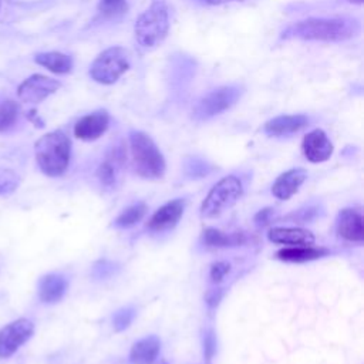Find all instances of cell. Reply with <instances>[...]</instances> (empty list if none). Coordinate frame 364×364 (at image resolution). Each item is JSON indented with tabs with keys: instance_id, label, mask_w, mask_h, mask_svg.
Masks as SVG:
<instances>
[{
	"instance_id": "6da1fadb",
	"label": "cell",
	"mask_w": 364,
	"mask_h": 364,
	"mask_svg": "<svg viewBox=\"0 0 364 364\" xmlns=\"http://www.w3.org/2000/svg\"><path fill=\"white\" fill-rule=\"evenodd\" d=\"M358 30V23L353 18H307L290 24L283 31V37L314 41H343L354 37Z\"/></svg>"
},
{
	"instance_id": "7a4b0ae2",
	"label": "cell",
	"mask_w": 364,
	"mask_h": 364,
	"mask_svg": "<svg viewBox=\"0 0 364 364\" xmlns=\"http://www.w3.org/2000/svg\"><path fill=\"white\" fill-rule=\"evenodd\" d=\"M34 154L38 168L44 175L60 176L70 164L71 141L63 131H51L37 139Z\"/></svg>"
},
{
	"instance_id": "3957f363",
	"label": "cell",
	"mask_w": 364,
	"mask_h": 364,
	"mask_svg": "<svg viewBox=\"0 0 364 364\" xmlns=\"http://www.w3.org/2000/svg\"><path fill=\"white\" fill-rule=\"evenodd\" d=\"M169 31L168 6L164 0H154L151 6L139 14L134 24V34L136 43L151 50L159 46Z\"/></svg>"
},
{
	"instance_id": "277c9868",
	"label": "cell",
	"mask_w": 364,
	"mask_h": 364,
	"mask_svg": "<svg viewBox=\"0 0 364 364\" xmlns=\"http://www.w3.org/2000/svg\"><path fill=\"white\" fill-rule=\"evenodd\" d=\"M129 148L136 173L145 179H159L165 173V159L149 135L142 131L129 132Z\"/></svg>"
},
{
	"instance_id": "5b68a950",
	"label": "cell",
	"mask_w": 364,
	"mask_h": 364,
	"mask_svg": "<svg viewBox=\"0 0 364 364\" xmlns=\"http://www.w3.org/2000/svg\"><path fill=\"white\" fill-rule=\"evenodd\" d=\"M129 68L128 51L112 46L100 53L90 67V77L104 85L117 82V80Z\"/></svg>"
},
{
	"instance_id": "8992f818",
	"label": "cell",
	"mask_w": 364,
	"mask_h": 364,
	"mask_svg": "<svg viewBox=\"0 0 364 364\" xmlns=\"http://www.w3.org/2000/svg\"><path fill=\"white\" fill-rule=\"evenodd\" d=\"M242 182L239 178L229 175L222 178L208 193L202 206L200 215L203 218H215L229 209L242 195Z\"/></svg>"
},
{
	"instance_id": "52a82bcc",
	"label": "cell",
	"mask_w": 364,
	"mask_h": 364,
	"mask_svg": "<svg viewBox=\"0 0 364 364\" xmlns=\"http://www.w3.org/2000/svg\"><path fill=\"white\" fill-rule=\"evenodd\" d=\"M240 91L236 87H219L206 94L195 107V117L200 119L218 115L230 108L239 98Z\"/></svg>"
},
{
	"instance_id": "ba28073f",
	"label": "cell",
	"mask_w": 364,
	"mask_h": 364,
	"mask_svg": "<svg viewBox=\"0 0 364 364\" xmlns=\"http://www.w3.org/2000/svg\"><path fill=\"white\" fill-rule=\"evenodd\" d=\"M34 333V324L28 318H17L0 328V358L13 355Z\"/></svg>"
},
{
	"instance_id": "9c48e42d",
	"label": "cell",
	"mask_w": 364,
	"mask_h": 364,
	"mask_svg": "<svg viewBox=\"0 0 364 364\" xmlns=\"http://www.w3.org/2000/svg\"><path fill=\"white\" fill-rule=\"evenodd\" d=\"M60 87L61 82L51 77L43 74H33L18 85L17 97L21 102L38 104L51 94H54Z\"/></svg>"
},
{
	"instance_id": "30bf717a",
	"label": "cell",
	"mask_w": 364,
	"mask_h": 364,
	"mask_svg": "<svg viewBox=\"0 0 364 364\" xmlns=\"http://www.w3.org/2000/svg\"><path fill=\"white\" fill-rule=\"evenodd\" d=\"M109 125V114L105 109L94 111L77 121L74 125V135L82 141L98 139Z\"/></svg>"
},
{
	"instance_id": "8fae6325",
	"label": "cell",
	"mask_w": 364,
	"mask_h": 364,
	"mask_svg": "<svg viewBox=\"0 0 364 364\" xmlns=\"http://www.w3.org/2000/svg\"><path fill=\"white\" fill-rule=\"evenodd\" d=\"M303 154L310 162H324L333 154V144L323 129H313L303 138Z\"/></svg>"
},
{
	"instance_id": "7c38bea8",
	"label": "cell",
	"mask_w": 364,
	"mask_h": 364,
	"mask_svg": "<svg viewBox=\"0 0 364 364\" xmlns=\"http://www.w3.org/2000/svg\"><path fill=\"white\" fill-rule=\"evenodd\" d=\"M183 210H185L183 199H173L171 202H166L151 216V219L148 220V228L154 232L172 229L182 218Z\"/></svg>"
},
{
	"instance_id": "4fadbf2b",
	"label": "cell",
	"mask_w": 364,
	"mask_h": 364,
	"mask_svg": "<svg viewBox=\"0 0 364 364\" xmlns=\"http://www.w3.org/2000/svg\"><path fill=\"white\" fill-rule=\"evenodd\" d=\"M337 233L348 242H363L364 240V228L363 216L355 209H343L336 222Z\"/></svg>"
},
{
	"instance_id": "5bb4252c",
	"label": "cell",
	"mask_w": 364,
	"mask_h": 364,
	"mask_svg": "<svg viewBox=\"0 0 364 364\" xmlns=\"http://www.w3.org/2000/svg\"><path fill=\"white\" fill-rule=\"evenodd\" d=\"M307 179V171L303 168H294L289 169L284 173H282L272 186V193L282 200H286L291 198L301 183Z\"/></svg>"
},
{
	"instance_id": "9a60e30c",
	"label": "cell",
	"mask_w": 364,
	"mask_h": 364,
	"mask_svg": "<svg viewBox=\"0 0 364 364\" xmlns=\"http://www.w3.org/2000/svg\"><path fill=\"white\" fill-rule=\"evenodd\" d=\"M309 124V118L303 114H294V115H279L276 118L269 119L263 131L270 136H283L290 135L301 128H304Z\"/></svg>"
},
{
	"instance_id": "2e32d148",
	"label": "cell",
	"mask_w": 364,
	"mask_h": 364,
	"mask_svg": "<svg viewBox=\"0 0 364 364\" xmlns=\"http://www.w3.org/2000/svg\"><path fill=\"white\" fill-rule=\"evenodd\" d=\"M267 237L270 242L279 245L310 246L314 243V235L301 228H273L269 230Z\"/></svg>"
},
{
	"instance_id": "e0dca14e",
	"label": "cell",
	"mask_w": 364,
	"mask_h": 364,
	"mask_svg": "<svg viewBox=\"0 0 364 364\" xmlns=\"http://www.w3.org/2000/svg\"><path fill=\"white\" fill-rule=\"evenodd\" d=\"M67 291V280L58 273H48L38 283V297L43 303H57Z\"/></svg>"
},
{
	"instance_id": "ac0fdd59",
	"label": "cell",
	"mask_w": 364,
	"mask_h": 364,
	"mask_svg": "<svg viewBox=\"0 0 364 364\" xmlns=\"http://www.w3.org/2000/svg\"><path fill=\"white\" fill-rule=\"evenodd\" d=\"M161 348V341L156 336H148L136 341L129 353L132 364H154Z\"/></svg>"
},
{
	"instance_id": "d6986e66",
	"label": "cell",
	"mask_w": 364,
	"mask_h": 364,
	"mask_svg": "<svg viewBox=\"0 0 364 364\" xmlns=\"http://www.w3.org/2000/svg\"><path fill=\"white\" fill-rule=\"evenodd\" d=\"M34 61L54 74H67L73 70L71 57L67 54H63L60 51L38 53V54H36Z\"/></svg>"
},
{
	"instance_id": "ffe728a7",
	"label": "cell",
	"mask_w": 364,
	"mask_h": 364,
	"mask_svg": "<svg viewBox=\"0 0 364 364\" xmlns=\"http://www.w3.org/2000/svg\"><path fill=\"white\" fill-rule=\"evenodd\" d=\"M202 240L206 246H210V247H226V246H239L245 243L246 237L242 232L226 235L215 228H208L203 230Z\"/></svg>"
},
{
	"instance_id": "44dd1931",
	"label": "cell",
	"mask_w": 364,
	"mask_h": 364,
	"mask_svg": "<svg viewBox=\"0 0 364 364\" xmlns=\"http://www.w3.org/2000/svg\"><path fill=\"white\" fill-rule=\"evenodd\" d=\"M327 253L323 247H313V246H291L287 249H282L277 252V259L286 262H309L318 259Z\"/></svg>"
},
{
	"instance_id": "7402d4cb",
	"label": "cell",
	"mask_w": 364,
	"mask_h": 364,
	"mask_svg": "<svg viewBox=\"0 0 364 364\" xmlns=\"http://www.w3.org/2000/svg\"><path fill=\"white\" fill-rule=\"evenodd\" d=\"M146 213V205L142 202L134 203L131 206H128L127 209H124L118 218L115 219V226L117 228H129L134 226L135 223H138Z\"/></svg>"
},
{
	"instance_id": "603a6c76",
	"label": "cell",
	"mask_w": 364,
	"mask_h": 364,
	"mask_svg": "<svg viewBox=\"0 0 364 364\" xmlns=\"http://www.w3.org/2000/svg\"><path fill=\"white\" fill-rule=\"evenodd\" d=\"M97 10L102 18L115 20L128 11V3L127 0H100Z\"/></svg>"
},
{
	"instance_id": "cb8c5ba5",
	"label": "cell",
	"mask_w": 364,
	"mask_h": 364,
	"mask_svg": "<svg viewBox=\"0 0 364 364\" xmlns=\"http://www.w3.org/2000/svg\"><path fill=\"white\" fill-rule=\"evenodd\" d=\"M18 111L17 102L11 100L0 102V132L9 131L17 122Z\"/></svg>"
},
{
	"instance_id": "d4e9b609",
	"label": "cell",
	"mask_w": 364,
	"mask_h": 364,
	"mask_svg": "<svg viewBox=\"0 0 364 364\" xmlns=\"http://www.w3.org/2000/svg\"><path fill=\"white\" fill-rule=\"evenodd\" d=\"M135 309L134 307H122L118 311H115L112 317V324L115 331H122L129 327L132 320L135 318Z\"/></svg>"
},
{
	"instance_id": "484cf974",
	"label": "cell",
	"mask_w": 364,
	"mask_h": 364,
	"mask_svg": "<svg viewBox=\"0 0 364 364\" xmlns=\"http://www.w3.org/2000/svg\"><path fill=\"white\" fill-rule=\"evenodd\" d=\"M114 158L112 159H107L104 161L98 171H97V176L100 179V182L107 186V188H111L114 183H115V165H114Z\"/></svg>"
},
{
	"instance_id": "4316f807",
	"label": "cell",
	"mask_w": 364,
	"mask_h": 364,
	"mask_svg": "<svg viewBox=\"0 0 364 364\" xmlns=\"http://www.w3.org/2000/svg\"><path fill=\"white\" fill-rule=\"evenodd\" d=\"M17 183H18V179L13 171L0 169V195L14 191Z\"/></svg>"
},
{
	"instance_id": "83f0119b",
	"label": "cell",
	"mask_w": 364,
	"mask_h": 364,
	"mask_svg": "<svg viewBox=\"0 0 364 364\" xmlns=\"http://www.w3.org/2000/svg\"><path fill=\"white\" fill-rule=\"evenodd\" d=\"M230 272V264L226 262H216L210 267V279L213 283L220 282Z\"/></svg>"
},
{
	"instance_id": "f1b7e54d",
	"label": "cell",
	"mask_w": 364,
	"mask_h": 364,
	"mask_svg": "<svg viewBox=\"0 0 364 364\" xmlns=\"http://www.w3.org/2000/svg\"><path fill=\"white\" fill-rule=\"evenodd\" d=\"M215 347H216V341H215L213 333L208 331L205 336V340H203V351H205V355L208 360H210L213 357Z\"/></svg>"
},
{
	"instance_id": "f546056e",
	"label": "cell",
	"mask_w": 364,
	"mask_h": 364,
	"mask_svg": "<svg viewBox=\"0 0 364 364\" xmlns=\"http://www.w3.org/2000/svg\"><path fill=\"white\" fill-rule=\"evenodd\" d=\"M270 216H272V209H262L256 216H255V222L257 225H266L269 220H270Z\"/></svg>"
},
{
	"instance_id": "4dcf8cb0",
	"label": "cell",
	"mask_w": 364,
	"mask_h": 364,
	"mask_svg": "<svg viewBox=\"0 0 364 364\" xmlns=\"http://www.w3.org/2000/svg\"><path fill=\"white\" fill-rule=\"evenodd\" d=\"M220 297H222V291L220 290H212L210 293H208L206 300H208L209 306H215V304H218Z\"/></svg>"
},
{
	"instance_id": "1f68e13d",
	"label": "cell",
	"mask_w": 364,
	"mask_h": 364,
	"mask_svg": "<svg viewBox=\"0 0 364 364\" xmlns=\"http://www.w3.org/2000/svg\"><path fill=\"white\" fill-rule=\"evenodd\" d=\"M208 4H213V6H216V4H222V3H226V1H232V0H205ZM239 1H242V0H239Z\"/></svg>"
},
{
	"instance_id": "d6a6232c",
	"label": "cell",
	"mask_w": 364,
	"mask_h": 364,
	"mask_svg": "<svg viewBox=\"0 0 364 364\" xmlns=\"http://www.w3.org/2000/svg\"><path fill=\"white\" fill-rule=\"evenodd\" d=\"M350 3H355V4H361L363 3V0H348Z\"/></svg>"
},
{
	"instance_id": "836d02e7",
	"label": "cell",
	"mask_w": 364,
	"mask_h": 364,
	"mask_svg": "<svg viewBox=\"0 0 364 364\" xmlns=\"http://www.w3.org/2000/svg\"><path fill=\"white\" fill-rule=\"evenodd\" d=\"M0 6H1V0H0Z\"/></svg>"
}]
</instances>
